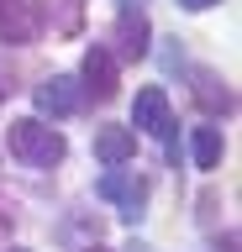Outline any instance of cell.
I'll list each match as a JSON object with an SVG mask.
<instances>
[{"label": "cell", "mask_w": 242, "mask_h": 252, "mask_svg": "<svg viewBox=\"0 0 242 252\" xmlns=\"http://www.w3.org/2000/svg\"><path fill=\"white\" fill-rule=\"evenodd\" d=\"M5 147H11V158L27 163V168H58L69 158L64 131H53V126L37 121V116H21V121L5 126Z\"/></svg>", "instance_id": "cell-1"}, {"label": "cell", "mask_w": 242, "mask_h": 252, "mask_svg": "<svg viewBox=\"0 0 242 252\" xmlns=\"http://www.w3.org/2000/svg\"><path fill=\"white\" fill-rule=\"evenodd\" d=\"M100 200H111L127 220H137L147 205V179L137 168H111V173H100Z\"/></svg>", "instance_id": "cell-2"}, {"label": "cell", "mask_w": 242, "mask_h": 252, "mask_svg": "<svg viewBox=\"0 0 242 252\" xmlns=\"http://www.w3.org/2000/svg\"><path fill=\"white\" fill-rule=\"evenodd\" d=\"M42 37V0H0V42L27 47Z\"/></svg>", "instance_id": "cell-3"}, {"label": "cell", "mask_w": 242, "mask_h": 252, "mask_svg": "<svg viewBox=\"0 0 242 252\" xmlns=\"http://www.w3.org/2000/svg\"><path fill=\"white\" fill-rule=\"evenodd\" d=\"M132 126H137V131H147V137H174V116H169V94H163L158 84H147V90H137V100H132Z\"/></svg>", "instance_id": "cell-4"}, {"label": "cell", "mask_w": 242, "mask_h": 252, "mask_svg": "<svg viewBox=\"0 0 242 252\" xmlns=\"http://www.w3.org/2000/svg\"><path fill=\"white\" fill-rule=\"evenodd\" d=\"M79 79H84V94L111 100V94H116V53H111V47H90L84 63H79Z\"/></svg>", "instance_id": "cell-5"}, {"label": "cell", "mask_w": 242, "mask_h": 252, "mask_svg": "<svg viewBox=\"0 0 242 252\" xmlns=\"http://www.w3.org/2000/svg\"><path fill=\"white\" fill-rule=\"evenodd\" d=\"M37 110H42V116H74V110H79V84H74V79L69 74H53V79H42V84H37Z\"/></svg>", "instance_id": "cell-6"}, {"label": "cell", "mask_w": 242, "mask_h": 252, "mask_svg": "<svg viewBox=\"0 0 242 252\" xmlns=\"http://www.w3.org/2000/svg\"><path fill=\"white\" fill-rule=\"evenodd\" d=\"M95 158L105 168L132 163V158H137V131H132V126H100L95 131Z\"/></svg>", "instance_id": "cell-7"}, {"label": "cell", "mask_w": 242, "mask_h": 252, "mask_svg": "<svg viewBox=\"0 0 242 252\" xmlns=\"http://www.w3.org/2000/svg\"><path fill=\"white\" fill-rule=\"evenodd\" d=\"M116 37H121V58H147V16H142V5H121Z\"/></svg>", "instance_id": "cell-8"}, {"label": "cell", "mask_w": 242, "mask_h": 252, "mask_svg": "<svg viewBox=\"0 0 242 252\" xmlns=\"http://www.w3.org/2000/svg\"><path fill=\"white\" fill-rule=\"evenodd\" d=\"M195 100H200L210 116H226V110H232V90H226V79H216L210 68H195Z\"/></svg>", "instance_id": "cell-9"}, {"label": "cell", "mask_w": 242, "mask_h": 252, "mask_svg": "<svg viewBox=\"0 0 242 252\" xmlns=\"http://www.w3.org/2000/svg\"><path fill=\"white\" fill-rule=\"evenodd\" d=\"M190 153H195V168H216L226 153V142L216 126H195V137H190Z\"/></svg>", "instance_id": "cell-10"}, {"label": "cell", "mask_w": 242, "mask_h": 252, "mask_svg": "<svg viewBox=\"0 0 242 252\" xmlns=\"http://www.w3.org/2000/svg\"><path fill=\"white\" fill-rule=\"evenodd\" d=\"M184 11H210V5H221V0H179Z\"/></svg>", "instance_id": "cell-11"}, {"label": "cell", "mask_w": 242, "mask_h": 252, "mask_svg": "<svg viewBox=\"0 0 242 252\" xmlns=\"http://www.w3.org/2000/svg\"><path fill=\"white\" fill-rule=\"evenodd\" d=\"M84 252H105V247H84Z\"/></svg>", "instance_id": "cell-12"}, {"label": "cell", "mask_w": 242, "mask_h": 252, "mask_svg": "<svg viewBox=\"0 0 242 252\" xmlns=\"http://www.w3.org/2000/svg\"><path fill=\"white\" fill-rule=\"evenodd\" d=\"M0 100H5V84H0Z\"/></svg>", "instance_id": "cell-13"}, {"label": "cell", "mask_w": 242, "mask_h": 252, "mask_svg": "<svg viewBox=\"0 0 242 252\" xmlns=\"http://www.w3.org/2000/svg\"><path fill=\"white\" fill-rule=\"evenodd\" d=\"M11 252H27V247H11Z\"/></svg>", "instance_id": "cell-14"}]
</instances>
